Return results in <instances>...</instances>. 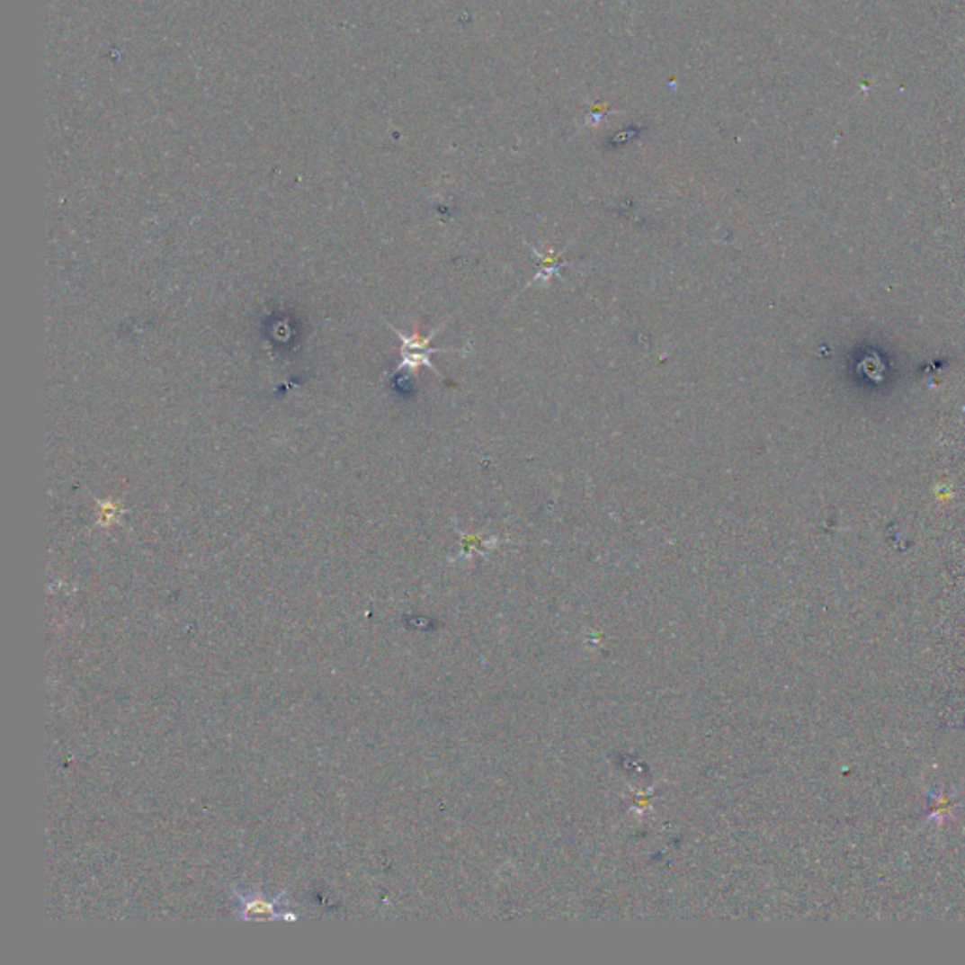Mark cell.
Instances as JSON below:
<instances>
[{
  "mask_svg": "<svg viewBox=\"0 0 965 965\" xmlns=\"http://www.w3.org/2000/svg\"><path fill=\"white\" fill-rule=\"evenodd\" d=\"M117 515H120V505H113V504H101V515H98V519H101V524H110L117 519Z\"/></svg>",
  "mask_w": 965,
  "mask_h": 965,
  "instance_id": "obj_3",
  "label": "cell"
},
{
  "mask_svg": "<svg viewBox=\"0 0 965 965\" xmlns=\"http://www.w3.org/2000/svg\"><path fill=\"white\" fill-rule=\"evenodd\" d=\"M400 336H402V334H400ZM402 342H404V351H402L404 362H402L400 368L407 366L411 370H415L421 364H424V366L434 370V366H432V362H430V353H436V349L428 347V340H421L417 336H413V338L402 336Z\"/></svg>",
  "mask_w": 965,
  "mask_h": 965,
  "instance_id": "obj_1",
  "label": "cell"
},
{
  "mask_svg": "<svg viewBox=\"0 0 965 965\" xmlns=\"http://www.w3.org/2000/svg\"><path fill=\"white\" fill-rule=\"evenodd\" d=\"M247 916H266V915H273L272 913V907L270 903L263 901V899H251L247 903Z\"/></svg>",
  "mask_w": 965,
  "mask_h": 965,
  "instance_id": "obj_2",
  "label": "cell"
}]
</instances>
